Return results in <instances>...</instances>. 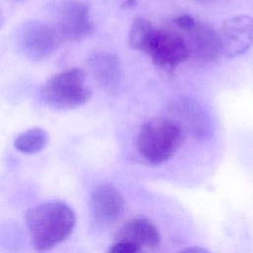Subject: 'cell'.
I'll use <instances>...</instances> for the list:
<instances>
[{
  "label": "cell",
  "instance_id": "2",
  "mask_svg": "<svg viewBox=\"0 0 253 253\" xmlns=\"http://www.w3.org/2000/svg\"><path fill=\"white\" fill-rule=\"evenodd\" d=\"M185 131L171 118L155 117L143 123L135 138L138 154L151 165H160L179 150Z\"/></svg>",
  "mask_w": 253,
  "mask_h": 253
},
{
  "label": "cell",
  "instance_id": "4",
  "mask_svg": "<svg viewBox=\"0 0 253 253\" xmlns=\"http://www.w3.org/2000/svg\"><path fill=\"white\" fill-rule=\"evenodd\" d=\"M61 43L54 26L42 21H27L16 30V49L23 57L32 61L48 58Z\"/></svg>",
  "mask_w": 253,
  "mask_h": 253
},
{
  "label": "cell",
  "instance_id": "9",
  "mask_svg": "<svg viewBox=\"0 0 253 253\" xmlns=\"http://www.w3.org/2000/svg\"><path fill=\"white\" fill-rule=\"evenodd\" d=\"M168 109L171 119L177 122L184 131L186 128L200 139L210 136L212 127L209 114L196 100L179 98Z\"/></svg>",
  "mask_w": 253,
  "mask_h": 253
},
{
  "label": "cell",
  "instance_id": "11",
  "mask_svg": "<svg viewBox=\"0 0 253 253\" xmlns=\"http://www.w3.org/2000/svg\"><path fill=\"white\" fill-rule=\"evenodd\" d=\"M88 66L97 83L108 92H115L123 77L120 58L110 51H97L88 58Z\"/></svg>",
  "mask_w": 253,
  "mask_h": 253
},
{
  "label": "cell",
  "instance_id": "5",
  "mask_svg": "<svg viewBox=\"0 0 253 253\" xmlns=\"http://www.w3.org/2000/svg\"><path fill=\"white\" fill-rule=\"evenodd\" d=\"M173 22L187 42L190 57L209 61L221 56L218 33L212 27L188 14L176 17Z\"/></svg>",
  "mask_w": 253,
  "mask_h": 253
},
{
  "label": "cell",
  "instance_id": "7",
  "mask_svg": "<svg viewBox=\"0 0 253 253\" xmlns=\"http://www.w3.org/2000/svg\"><path fill=\"white\" fill-rule=\"evenodd\" d=\"M221 56L234 58L253 44V18L242 14L224 20L217 31Z\"/></svg>",
  "mask_w": 253,
  "mask_h": 253
},
{
  "label": "cell",
  "instance_id": "8",
  "mask_svg": "<svg viewBox=\"0 0 253 253\" xmlns=\"http://www.w3.org/2000/svg\"><path fill=\"white\" fill-rule=\"evenodd\" d=\"M62 43L77 42L88 37L93 30L89 7L81 1H69L59 10L57 21L53 25Z\"/></svg>",
  "mask_w": 253,
  "mask_h": 253
},
{
  "label": "cell",
  "instance_id": "10",
  "mask_svg": "<svg viewBox=\"0 0 253 253\" xmlns=\"http://www.w3.org/2000/svg\"><path fill=\"white\" fill-rule=\"evenodd\" d=\"M90 204L93 215L104 222H112L119 219L126 208L123 195L111 184L97 186L92 192Z\"/></svg>",
  "mask_w": 253,
  "mask_h": 253
},
{
  "label": "cell",
  "instance_id": "16",
  "mask_svg": "<svg viewBox=\"0 0 253 253\" xmlns=\"http://www.w3.org/2000/svg\"><path fill=\"white\" fill-rule=\"evenodd\" d=\"M181 253H210L206 248L200 246H192L184 249Z\"/></svg>",
  "mask_w": 253,
  "mask_h": 253
},
{
  "label": "cell",
  "instance_id": "1",
  "mask_svg": "<svg viewBox=\"0 0 253 253\" xmlns=\"http://www.w3.org/2000/svg\"><path fill=\"white\" fill-rule=\"evenodd\" d=\"M26 225L34 247L48 251L63 242L73 231L76 217L73 210L62 202H48L30 209Z\"/></svg>",
  "mask_w": 253,
  "mask_h": 253
},
{
  "label": "cell",
  "instance_id": "18",
  "mask_svg": "<svg viewBox=\"0 0 253 253\" xmlns=\"http://www.w3.org/2000/svg\"><path fill=\"white\" fill-rule=\"evenodd\" d=\"M4 22H5V19H4V15L2 13V11L0 10V28L4 25Z\"/></svg>",
  "mask_w": 253,
  "mask_h": 253
},
{
  "label": "cell",
  "instance_id": "14",
  "mask_svg": "<svg viewBox=\"0 0 253 253\" xmlns=\"http://www.w3.org/2000/svg\"><path fill=\"white\" fill-rule=\"evenodd\" d=\"M47 143V134L41 127L29 128L21 132L15 139V147L27 154H34L42 150Z\"/></svg>",
  "mask_w": 253,
  "mask_h": 253
},
{
  "label": "cell",
  "instance_id": "15",
  "mask_svg": "<svg viewBox=\"0 0 253 253\" xmlns=\"http://www.w3.org/2000/svg\"><path fill=\"white\" fill-rule=\"evenodd\" d=\"M107 253H143L140 247L125 241H118L113 244Z\"/></svg>",
  "mask_w": 253,
  "mask_h": 253
},
{
  "label": "cell",
  "instance_id": "6",
  "mask_svg": "<svg viewBox=\"0 0 253 253\" xmlns=\"http://www.w3.org/2000/svg\"><path fill=\"white\" fill-rule=\"evenodd\" d=\"M152 63L171 72L190 58L187 42L179 31L172 29H156L145 52Z\"/></svg>",
  "mask_w": 253,
  "mask_h": 253
},
{
  "label": "cell",
  "instance_id": "12",
  "mask_svg": "<svg viewBox=\"0 0 253 253\" xmlns=\"http://www.w3.org/2000/svg\"><path fill=\"white\" fill-rule=\"evenodd\" d=\"M160 233L157 226L146 217H135L122 227L119 241L128 242L138 247L154 248L160 243Z\"/></svg>",
  "mask_w": 253,
  "mask_h": 253
},
{
  "label": "cell",
  "instance_id": "3",
  "mask_svg": "<svg viewBox=\"0 0 253 253\" xmlns=\"http://www.w3.org/2000/svg\"><path fill=\"white\" fill-rule=\"evenodd\" d=\"M91 91L86 83V72L70 68L50 77L42 86V102L54 110H71L86 104Z\"/></svg>",
  "mask_w": 253,
  "mask_h": 253
},
{
  "label": "cell",
  "instance_id": "17",
  "mask_svg": "<svg viewBox=\"0 0 253 253\" xmlns=\"http://www.w3.org/2000/svg\"><path fill=\"white\" fill-rule=\"evenodd\" d=\"M133 4H135V0H125L123 3V7H131Z\"/></svg>",
  "mask_w": 253,
  "mask_h": 253
},
{
  "label": "cell",
  "instance_id": "13",
  "mask_svg": "<svg viewBox=\"0 0 253 253\" xmlns=\"http://www.w3.org/2000/svg\"><path fill=\"white\" fill-rule=\"evenodd\" d=\"M155 31L152 23L144 18H135L127 34V45L133 50L145 52Z\"/></svg>",
  "mask_w": 253,
  "mask_h": 253
}]
</instances>
